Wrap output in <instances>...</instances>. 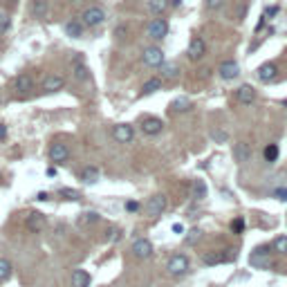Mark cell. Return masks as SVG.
Masks as SVG:
<instances>
[{
    "mask_svg": "<svg viewBox=\"0 0 287 287\" xmlns=\"http://www.w3.org/2000/svg\"><path fill=\"white\" fill-rule=\"evenodd\" d=\"M169 274L170 276H184L188 271V258L182 256V253H175V256H170L169 260Z\"/></svg>",
    "mask_w": 287,
    "mask_h": 287,
    "instance_id": "1",
    "label": "cell"
},
{
    "mask_svg": "<svg viewBox=\"0 0 287 287\" xmlns=\"http://www.w3.org/2000/svg\"><path fill=\"white\" fill-rule=\"evenodd\" d=\"M103 18H106V12H103V9H99V7H90V9L83 12L81 23L85 25V27H97V25L103 23Z\"/></svg>",
    "mask_w": 287,
    "mask_h": 287,
    "instance_id": "2",
    "label": "cell"
},
{
    "mask_svg": "<svg viewBox=\"0 0 287 287\" xmlns=\"http://www.w3.org/2000/svg\"><path fill=\"white\" fill-rule=\"evenodd\" d=\"M68 157H70V148H68V144H63V141H54L52 146H50V159H52L54 164H63V162H68Z\"/></svg>",
    "mask_w": 287,
    "mask_h": 287,
    "instance_id": "3",
    "label": "cell"
},
{
    "mask_svg": "<svg viewBox=\"0 0 287 287\" xmlns=\"http://www.w3.org/2000/svg\"><path fill=\"white\" fill-rule=\"evenodd\" d=\"M146 34L151 36V38H164V36L169 34V23H166L164 18H152L146 27Z\"/></svg>",
    "mask_w": 287,
    "mask_h": 287,
    "instance_id": "4",
    "label": "cell"
},
{
    "mask_svg": "<svg viewBox=\"0 0 287 287\" xmlns=\"http://www.w3.org/2000/svg\"><path fill=\"white\" fill-rule=\"evenodd\" d=\"M141 59H144V63L148 68H159V65H164V52L159 47H146Z\"/></svg>",
    "mask_w": 287,
    "mask_h": 287,
    "instance_id": "5",
    "label": "cell"
},
{
    "mask_svg": "<svg viewBox=\"0 0 287 287\" xmlns=\"http://www.w3.org/2000/svg\"><path fill=\"white\" fill-rule=\"evenodd\" d=\"M115 139L119 141V144H130L133 141V137H135V130H133V126H128V123H119V126H115Z\"/></svg>",
    "mask_w": 287,
    "mask_h": 287,
    "instance_id": "6",
    "label": "cell"
},
{
    "mask_svg": "<svg viewBox=\"0 0 287 287\" xmlns=\"http://www.w3.org/2000/svg\"><path fill=\"white\" fill-rule=\"evenodd\" d=\"M133 253H135L137 258H141V260H146V258L152 256V245L151 240H146V238H139V240L133 242Z\"/></svg>",
    "mask_w": 287,
    "mask_h": 287,
    "instance_id": "7",
    "label": "cell"
},
{
    "mask_svg": "<svg viewBox=\"0 0 287 287\" xmlns=\"http://www.w3.org/2000/svg\"><path fill=\"white\" fill-rule=\"evenodd\" d=\"M206 54V45H204V41L202 38H191V43H188V59L191 61H200L202 56Z\"/></svg>",
    "mask_w": 287,
    "mask_h": 287,
    "instance_id": "8",
    "label": "cell"
},
{
    "mask_svg": "<svg viewBox=\"0 0 287 287\" xmlns=\"http://www.w3.org/2000/svg\"><path fill=\"white\" fill-rule=\"evenodd\" d=\"M164 209H166V198L162 193H157V195H152L151 200H148V216H162L164 213Z\"/></svg>",
    "mask_w": 287,
    "mask_h": 287,
    "instance_id": "9",
    "label": "cell"
},
{
    "mask_svg": "<svg viewBox=\"0 0 287 287\" xmlns=\"http://www.w3.org/2000/svg\"><path fill=\"white\" fill-rule=\"evenodd\" d=\"M63 85H65V79L59 74H50V76H45V81H43V90L50 92V94L63 90Z\"/></svg>",
    "mask_w": 287,
    "mask_h": 287,
    "instance_id": "10",
    "label": "cell"
},
{
    "mask_svg": "<svg viewBox=\"0 0 287 287\" xmlns=\"http://www.w3.org/2000/svg\"><path fill=\"white\" fill-rule=\"evenodd\" d=\"M162 128H164V121L157 117H148L141 121V130L146 133V135H159L162 133Z\"/></svg>",
    "mask_w": 287,
    "mask_h": 287,
    "instance_id": "11",
    "label": "cell"
},
{
    "mask_svg": "<svg viewBox=\"0 0 287 287\" xmlns=\"http://www.w3.org/2000/svg\"><path fill=\"white\" fill-rule=\"evenodd\" d=\"M238 74H240V68H238L236 61H224V63L220 65V76H222L224 81H234Z\"/></svg>",
    "mask_w": 287,
    "mask_h": 287,
    "instance_id": "12",
    "label": "cell"
},
{
    "mask_svg": "<svg viewBox=\"0 0 287 287\" xmlns=\"http://www.w3.org/2000/svg\"><path fill=\"white\" fill-rule=\"evenodd\" d=\"M27 229H30L32 234H38V231H43V229H45V216H43V213H38V211L30 213V216H27Z\"/></svg>",
    "mask_w": 287,
    "mask_h": 287,
    "instance_id": "13",
    "label": "cell"
},
{
    "mask_svg": "<svg viewBox=\"0 0 287 287\" xmlns=\"http://www.w3.org/2000/svg\"><path fill=\"white\" fill-rule=\"evenodd\" d=\"M14 88L18 90V94H27L34 88V79H32L30 74H18L16 81H14Z\"/></svg>",
    "mask_w": 287,
    "mask_h": 287,
    "instance_id": "14",
    "label": "cell"
},
{
    "mask_svg": "<svg viewBox=\"0 0 287 287\" xmlns=\"http://www.w3.org/2000/svg\"><path fill=\"white\" fill-rule=\"evenodd\" d=\"M276 74H278V68H276L274 63H265V65H260V68H258V79H260V81H265V83L274 81Z\"/></svg>",
    "mask_w": 287,
    "mask_h": 287,
    "instance_id": "15",
    "label": "cell"
},
{
    "mask_svg": "<svg viewBox=\"0 0 287 287\" xmlns=\"http://www.w3.org/2000/svg\"><path fill=\"white\" fill-rule=\"evenodd\" d=\"M83 27H85V25H83L81 20L72 18V20L65 23V34L70 36V38H81V36H83Z\"/></svg>",
    "mask_w": 287,
    "mask_h": 287,
    "instance_id": "16",
    "label": "cell"
},
{
    "mask_svg": "<svg viewBox=\"0 0 287 287\" xmlns=\"http://www.w3.org/2000/svg\"><path fill=\"white\" fill-rule=\"evenodd\" d=\"M236 97H238V101H240V103L249 106V103H253V101H256V90H253L252 85H242V88H238Z\"/></svg>",
    "mask_w": 287,
    "mask_h": 287,
    "instance_id": "17",
    "label": "cell"
},
{
    "mask_svg": "<svg viewBox=\"0 0 287 287\" xmlns=\"http://www.w3.org/2000/svg\"><path fill=\"white\" fill-rule=\"evenodd\" d=\"M267 256H270V247L263 245V247H258L256 252L252 253V258H249V260H252V265H265V267H267V265H270Z\"/></svg>",
    "mask_w": 287,
    "mask_h": 287,
    "instance_id": "18",
    "label": "cell"
},
{
    "mask_svg": "<svg viewBox=\"0 0 287 287\" xmlns=\"http://www.w3.org/2000/svg\"><path fill=\"white\" fill-rule=\"evenodd\" d=\"M234 157H236V162H249V157H252V148H249V144H236L234 146Z\"/></svg>",
    "mask_w": 287,
    "mask_h": 287,
    "instance_id": "19",
    "label": "cell"
},
{
    "mask_svg": "<svg viewBox=\"0 0 287 287\" xmlns=\"http://www.w3.org/2000/svg\"><path fill=\"white\" fill-rule=\"evenodd\" d=\"M206 193H209V188H206V184L202 180H193V182H191V198H193V200H204Z\"/></svg>",
    "mask_w": 287,
    "mask_h": 287,
    "instance_id": "20",
    "label": "cell"
},
{
    "mask_svg": "<svg viewBox=\"0 0 287 287\" xmlns=\"http://www.w3.org/2000/svg\"><path fill=\"white\" fill-rule=\"evenodd\" d=\"M101 216L97 211H83L81 216L76 218V224L79 227H88V224H94V222H99Z\"/></svg>",
    "mask_w": 287,
    "mask_h": 287,
    "instance_id": "21",
    "label": "cell"
},
{
    "mask_svg": "<svg viewBox=\"0 0 287 287\" xmlns=\"http://www.w3.org/2000/svg\"><path fill=\"white\" fill-rule=\"evenodd\" d=\"M72 287H90V274L83 270H74L72 274Z\"/></svg>",
    "mask_w": 287,
    "mask_h": 287,
    "instance_id": "22",
    "label": "cell"
},
{
    "mask_svg": "<svg viewBox=\"0 0 287 287\" xmlns=\"http://www.w3.org/2000/svg\"><path fill=\"white\" fill-rule=\"evenodd\" d=\"M81 177L85 184H94V182L99 180V169H94V166H85V169L81 170Z\"/></svg>",
    "mask_w": 287,
    "mask_h": 287,
    "instance_id": "23",
    "label": "cell"
},
{
    "mask_svg": "<svg viewBox=\"0 0 287 287\" xmlns=\"http://www.w3.org/2000/svg\"><path fill=\"white\" fill-rule=\"evenodd\" d=\"M32 14H34V18L43 20V18L47 16V0H34V5H32Z\"/></svg>",
    "mask_w": 287,
    "mask_h": 287,
    "instance_id": "24",
    "label": "cell"
},
{
    "mask_svg": "<svg viewBox=\"0 0 287 287\" xmlns=\"http://www.w3.org/2000/svg\"><path fill=\"white\" fill-rule=\"evenodd\" d=\"M169 108L173 112H188V110H191V101H188L186 97H180V99H175Z\"/></svg>",
    "mask_w": 287,
    "mask_h": 287,
    "instance_id": "25",
    "label": "cell"
},
{
    "mask_svg": "<svg viewBox=\"0 0 287 287\" xmlns=\"http://www.w3.org/2000/svg\"><path fill=\"white\" fill-rule=\"evenodd\" d=\"M204 265H220V263H224V252H209V253H204Z\"/></svg>",
    "mask_w": 287,
    "mask_h": 287,
    "instance_id": "26",
    "label": "cell"
},
{
    "mask_svg": "<svg viewBox=\"0 0 287 287\" xmlns=\"http://www.w3.org/2000/svg\"><path fill=\"white\" fill-rule=\"evenodd\" d=\"M148 9L152 14H164L169 9V0H148Z\"/></svg>",
    "mask_w": 287,
    "mask_h": 287,
    "instance_id": "27",
    "label": "cell"
},
{
    "mask_svg": "<svg viewBox=\"0 0 287 287\" xmlns=\"http://www.w3.org/2000/svg\"><path fill=\"white\" fill-rule=\"evenodd\" d=\"M159 88H162V79H159V76H155V79H151V81H146V83H144V88H141V94L157 92Z\"/></svg>",
    "mask_w": 287,
    "mask_h": 287,
    "instance_id": "28",
    "label": "cell"
},
{
    "mask_svg": "<svg viewBox=\"0 0 287 287\" xmlns=\"http://www.w3.org/2000/svg\"><path fill=\"white\" fill-rule=\"evenodd\" d=\"M12 276V263L7 258H0V283H5Z\"/></svg>",
    "mask_w": 287,
    "mask_h": 287,
    "instance_id": "29",
    "label": "cell"
},
{
    "mask_svg": "<svg viewBox=\"0 0 287 287\" xmlns=\"http://www.w3.org/2000/svg\"><path fill=\"white\" fill-rule=\"evenodd\" d=\"M74 76L79 79V81H85V79H88V68H85L81 61H76L74 63Z\"/></svg>",
    "mask_w": 287,
    "mask_h": 287,
    "instance_id": "30",
    "label": "cell"
},
{
    "mask_svg": "<svg viewBox=\"0 0 287 287\" xmlns=\"http://www.w3.org/2000/svg\"><path fill=\"white\" fill-rule=\"evenodd\" d=\"M265 159L267 162H276L278 159V144H270V146L265 148Z\"/></svg>",
    "mask_w": 287,
    "mask_h": 287,
    "instance_id": "31",
    "label": "cell"
},
{
    "mask_svg": "<svg viewBox=\"0 0 287 287\" xmlns=\"http://www.w3.org/2000/svg\"><path fill=\"white\" fill-rule=\"evenodd\" d=\"M278 253H287V236H278L274 240V245H271Z\"/></svg>",
    "mask_w": 287,
    "mask_h": 287,
    "instance_id": "32",
    "label": "cell"
},
{
    "mask_svg": "<svg viewBox=\"0 0 287 287\" xmlns=\"http://www.w3.org/2000/svg\"><path fill=\"white\" fill-rule=\"evenodd\" d=\"M200 238H202V231H200V229H191V231H188V236L184 238V242H186V245H195Z\"/></svg>",
    "mask_w": 287,
    "mask_h": 287,
    "instance_id": "33",
    "label": "cell"
},
{
    "mask_svg": "<svg viewBox=\"0 0 287 287\" xmlns=\"http://www.w3.org/2000/svg\"><path fill=\"white\" fill-rule=\"evenodd\" d=\"M231 231H234L236 236H240L242 231H245V220H242V218H236L234 222H231Z\"/></svg>",
    "mask_w": 287,
    "mask_h": 287,
    "instance_id": "34",
    "label": "cell"
},
{
    "mask_svg": "<svg viewBox=\"0 0 287 287\" xmlns=\"http://www.w3.org/2000/svg\"><path fill=\"white\" fill-rule=\"evenodd\" d=\"M59 195H61V198H65V200H79V198H81V195L76 193L74 188H61Z\"/></svg>",
    "mask_w": 287,
    "mask_h": 287,
    "instance_id": "35",
    "label": "cell"
},
{
    "mask_svg": "<svg viewBox=\"0 0 287 287\" xmlns=\"http://www.w3.org/2000/svg\"><path fill=\"white\" fill-rule=\"evenodd\" d=\"M177 72H180L177 65H166V68H164V76H166V79H175Z\"/></svg>",
    "mask_w": 287,
    "mask_h": 287,
    "instance_id": "36",
    "label": "cell"
},
{
    "mask_svg": "<svg viewBox=\"0 0 287 287\" xmlns=\"http://www.w3.org/2000/svg\"><path fill=\"white\" fill-rule=\"evenodd\" d=\"M9 30V16L7 14H0V34Z\"/></svg>",
    "mask_w": 287,
    "mask_h": 287,
    "instance_id": "37",
    "label": "cell"
},
{
    "mask_svg": "<svg viewBox=\"0 0 287 287\" xmlns=\"http://www.w3.org/2000/svg\"><path fill=\"white\" fill-rule=\"evenodd\" d=\"M224 0H206V9H220Z\"/></svg>",
    "mask_w": 287,
    "mask_h": 287,
    "instance_id": "38",
    "label": "cell"
},
{
    "mask_svg": "<svg viewBox=\"0 0 287 287\" xmlns=\"http://www.w3.org/2000/svg\"><path fill=\"white\" fill-rule=\"evenodd\" d=\"M213 139H216V141H227L229 135L224 133V130H216V133H213Z\"/></svg>",
    "mask_w": 287,
    "mask_h": 287,
    "instance_id": "39",
    "label": "cell"
},
{
    "mask_svg": "<svg viewBox=\"0 0 287 287\" xmlns=\"http://www.w3.org/2000/svg\"><path fill=\"white\" fill-rule=\"evenodd\" d=\"M274 195H276L278 200H283V202H287V188H276Z\"/></svg>",
    "mask_w": 287,
    "mask_h": 287,
    "instance_id": "40",
    "label": "cell"
},
{
    "mask_svg": "<svg viewBox=\"0 0 287 287\" xmlns=\"http://www.w3.org/2000/svg\"><path fill=\"white\" fill-rule=\"evenodd\" d=\"M126 209H128V211L130 213H133V211H139V202H133V200H128V202H126Z\"/></svg>",
    "mask_w": 287,
    "mask_h": 287,
    "instance_id": "41",
    "label": "cell"
},
{
    "mask_svg": "<svg viewBox=\"0 0 287 287\" xmlns=\"http://www.w3.org/2000/svg\"><path fill=\"white\" fill-rule=\"evenodd\" d=\"M274 14H278V7H267V12H265V16H274Z\"/></svg>",
    "mask_w": 287,
    "mask_h": 287,
    "instance_id": "42",
    "label": "cell"
},
{
    "mask_svg": "<svg viewBox=\"0 0 287 287\" xmlns=\"http://www.w3.org/2000/svg\"><path fill=\"white\" fill-rule=\"evenodd\" d=\"M7 135V128H5V123H0V139H5Z\"/></svg>",
    "mask_w": 287,
    "mask_h": 287,
    "instance_id": "43",
    "label": "cell"
},
{
    "mask_svg": "<svg viewBox=\"0 0 287 287\" xmlns=\"http://www.w3.org/2000/svg\"><path fill=\"white\" fill-rule=\"evenodd\" d=\"M36 198H38V200H50V195H47V193H38Z\"/></svg>",
    "mask_w": 287,
    "mask_h": 287,
    "instance_id": "44",
    "label": "cell"
},
{
    "mask_svg": "<svg viewBox=\"0 0 287 287\" xmlns=\"http://www.w3.org/2000/svg\"><path fill=\"white\" fill-rule=\"evenodd\" d=\"M283 103H285V106H287V101H283Z\"/></svg>",
    "mask_w": 287,
    "mask_h": 287,
    "instance_id": "45",
    "label": "cell"
}]
</instances>
